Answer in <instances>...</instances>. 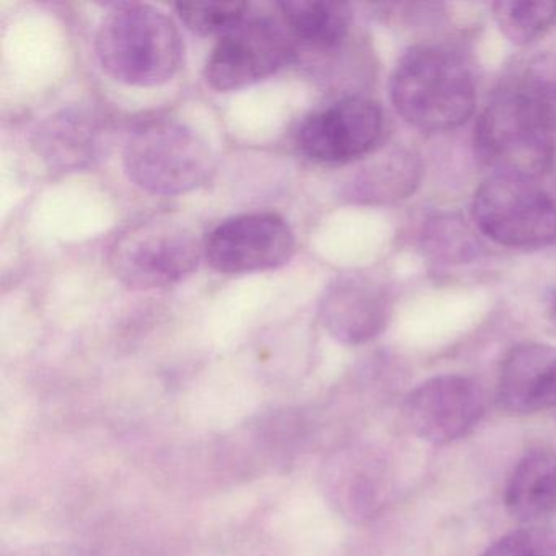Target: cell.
Returning <instances> with one entry per match:
<instances>
[{
    "mask_svg": "<svg viewBox=\"0 0 556 556\" xmlns=\"http://www.w3.org/2000/svg\"><path fill=\"white\" fill-rule=\"evenodd\" d=\"M556 56L533 58L481 113L475 144L481 161L510 177H542L555 159Z\"/></svg>",
    "mask_w": 556,
    "mask_h": 556,
    "instance_id": "obj_1",
    "label": "cell"
},
{
    "mask_svg": "<svg viewBox=\"0 0 556 556\" xmlns=\"http://www.w3.org/2000/svg\"><path fill=\"white\" fill-rule=\"evenodd\" d=\"M103 71L118 83L155 87L178 73L184 43L172 18L148 4H118L105 15L96 38Z\"/></svg>",
    "mask_w": 556,
    "mask_h": 556,
    "instance_id": "obj_2",
    "label": "cell"
},
{
    "mask_svg": "<svg viewBox=\"0 0 556 556\" xmlns=\"http://www.w3.org/2000/svg\"><path fill=\"white\" fill-rule=\"evenodd\" d=\"M390 96L396 112L426 131L457 128L470 118L477 102L464 64L435 48H415L402 58Z\"/></svg>",
    "mask_w": 556,
    "mask_h": 556,
    "instance_id": "obj_3",
    "label": "cell"
},
{
    "mask_svg": "<svg viewBox=\"0 0 556 556\" xmlns=\"http://www.w3.org/2000/svg\"><path fill=\"white\" fill-rule=\"evenodd\" d=\"M123 162L139 188L165 197L201 187L214 172L206 142L193 129L167 118L139 125L126 141Z\"/></svg>",
    "mask_w": 556,
    "mask_h": 556,
    "instance_id": "obj_4",
    "label": "cell"
},
{
    "mask_svg": "<svg viewBox=\"0 0 556 556\" xmlns=\"http://www.w3.org/2000/svg\"><path fill=\"white\" fill-rule=\"evenodd\" d=\"M204 255L197 232L174 217H155L123 232L110 250L116 278L132 289H162L193 275Z\"/></svg>",
    "mask_w": 556,
    "mask_h": 556,
    "instance_id": "obj_5",
    "label": "cell"
},
{
    "mask_svg": "<svg viewBox=\"0 0 556 556\" xmlns=\"http://www.w3.org/2000/svg\"><path fill=\"white\" fill-rule=\"evenodd\" d=\"M473 217L501 245L536 249L556 240V204L529 178L496 175L478 188Z\"/></svg>",
    "mask_w": 556,
    "mask_h": 556,
    "instance_id": "obj_6",
    "label": "cell"
},
{
    "mask_svg": "<svg viewBox=\"0 0 556 556\" xmlns=\"http://www.w3.org/2000/svg\"><path fill=\"white\" fill-rule=\"evenodd\" d=\"M295 56V41L285 24L253 18L220 38L206 63V80L219 92L245 89L268 79Z\"/></svg>",
    "mask_w": 556,
    "mask_h": 556,
    "instance_id": "obj_7",
    "label": "cell"
},
{
    "mask_svg": "<svg viewBox=\"0 0 556 556\" xmlns=\"http://www.w3.org/2000/svg\"><path fill=\"white\" fill-rule=\"evenodd\" d=\"M295 252L291 226L276 213L230 217L204 242V256L224 275L266 271L286 265Z\"/></svg>",
    "mask_w": 556,
    "mask_h": 556,
    "instance_id": "obj_8",
    "label": "cell"
},
{
    "mask_svg": "<svg viewBox=\"0 0 556 556\" xmlns=\"http://www.w3.org/2000/svg\"><path fill=\"white\" fill-rule=\"evenodd\" d=\"M486 412L483 389L462 376H439L419 383L406 395L403 416L413 434L444 445L473 431Z\"/></svg>",
    "mask_w": 556,
    "mask_h": 556,
    "instance_id": "obj_9",
    "label": "cell"
},
{
    "mask_svg": "<svg viewBox=\"0 0 556 556\" xmlns=\"http://www.w3.org/2000/svg\"><path fill=\"white\" fill-rule=\"evenodd\" d=\"M382 128V110L376 102L346 97L302 123L299 146L314 161L343 164L372 151Z\"/></svg>",
    "mask_w": 556,
    "mask_h": 556,
    "instance_id": "obj_10",
    "label": "cell"
},
{
    "mask_svg": "<svg viewBox=\"0 0 556 556\" xmlns=\"http://www.w3.org/2000/svg\"><path fill=\"white\" fill-rule=\"evenodd\" d=\"M383 289L364 276H343L325 291L320 315L325 327L344 343L372 340L387 324Z\"/></svg>",
    "mask_w": 556,
    "mask_h": 556,
    "instance_id": "obj_11",
    "label": "cell"
},
{
    "mask_svg": "<svg viewBox=\"0 0 556 556\" xmlns=\"http://www.w3.org/2000/svg\"><path fill=\"white\" fill-rule=\"evenodd\" d=\"M500 402L520 415L556 406V348L539 343L514 348L501 367Z\"/></svg>",
    "mask_w": 556,
    "mask_h": 556,
    "instance_id": "obj_12",
    "label": "cell"
},
{
    "mask_svg": "<svg viewBox=\"0 0 556 556\" xmlns=\"http://www.w3.org/2000/svg\"><path fill=\"white\" fill-rule=\"evenodd\" d=\"M504 503L520 522H535L556 510V452L539 448L523 455L507 481Z\"/></svg>",
    "mask_w": 556,
    "mask_h": 556,
    "instance_id": "obj_13",
    "label": "cell"
},
{
    "mask_svg": "<svg viewBox=\"0 0 556 556\" xmlns=\"http://www.w3.org/2000/svg\"><path fill=\"white\" fill-rule=\"evenodd\" d=\"M278 8L292 38L315 50H333L350 34L351 11L341 2L286 0Z\"/></svg>",
    "mask_w": 556,
    "mask_h": 556,
    "instance_id": "obj_14",
    "label": "cell"
},
{
    "mask_svg": "<svg viewBox=\"0 0 556 556\" xmlns=\"http://www.w3.org/2000/svg\"><path fill=\"white\" fill-rule=\"evenodd\" d=\"M501 31L516 45H529L556 24V2L507 0L493 5Z\"/></svg>",
    "mask_w": 556,
    "mask_h": 556,
    "instance_id": "obj_15",
    "label": "cell"
},
{
    "mask_svg": "<svg viewBox=\"0 0 556 556\" xmlns=\"http://www.w3.org/2000/svg\"><path fill=\"white\" fill-rule=\"evenodd\" d=\"M177 14L193 34L201 37L226 35L245 22L247 2H194L177 4Z\"/></svg>",
    "mask_w": 556,
    "mask_h": 556,
    "instance_id": "obj_16",
    "label": "cell"
},
{
    "mask_svg": "<svg viewBox=\"0 0 556 556\" xmlns=\"http://www.w3.org/2000/svg\"><path fill=\"white\" fill-rule=\"evenodd\" d=\"M90 131H96V126H90L86 119L64 116L45 129V144L63 164L79 165L96 152V135L89 136Z\"/></svg>",
    "mask_w": 556,
    "mask_h": 556,
    "instance_id": "obj_17",
    "label": "cell"
},
{
    "mask_svg": "<svg viewBox=\"0 0 556 556\" xmlns=\"http://www.w3.org/2000/svg\"><path fill=\"white\" fill-rule=\"evenodd\" d=\"M481 556H556V540L543 530H514L501 536Z\"/></svg>",
    "mask_w": 556,
    "mask_h": 556,
    "instance_id": "obj_18",
    "label": "cell"
},
{
    "mask_svg": "<svg viewBox=\"0 0 556 556\" xmlns=\"http://www.w3.org/2000/svg\"><path fill=\"white\" fill-rule=\"evenodd\" d=\"M555 315H556V305H555Z\"/></svg>",
    "mask_w": 556,
    "mask_h": 556,
    "instance_id": "obj_19",
    "label": "cell"
}]
</instances>
